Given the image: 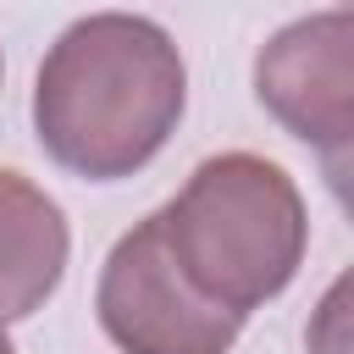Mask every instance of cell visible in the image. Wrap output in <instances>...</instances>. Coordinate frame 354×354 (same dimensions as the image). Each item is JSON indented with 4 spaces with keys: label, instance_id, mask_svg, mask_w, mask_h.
Instances as JSON below:
<instances>
[{
    "label": "cell",
    "instance_id": "1",
    "mask_svg": "<svg viewBox=\"0 0 354 354\" xmlns=\"http://www.w3.org/2000/svg\"><path fill=\"white\" fill-rule=\"evenodd\" d=\"M183 100L188 66L171 33L133 11H94L50 44L33 77V127L55 166L116 183L166 149Z\"/></svg>",
    "mask_w": 354,
    "mask_h": 354
},
{
    "label": "cell",
    "instance_id": "2",
    "mask_svg": "<svg viewBox=\"0 0 354 354\" xmlns=\"http://www.w3.org/2000/svg\"><path fill=\"white\" fill-rule=\"evenodd\" d=\"M155 216L177 271L232 315H249L254 304L277 299L310 243L293 177L249 149L199 160L183 194Z\"/></svg>",
    "mask_w": 354,
    "mask_h": 354
},
{
    "label": "cell",
    "instance_id": "3",
    "mask_svg": "<svg viewBox=\"0 0 354 354\" xmlns=\"http://www.w3.org/2000/svg\"><path fill=\"white\" fill-rule=\"evenodd\" d=\"M100 326L122 354H227L243 315L210 304L171 260L160 216H144L116 238L94 293Z\"/></svg>",
    "mask_w": 354,
    "mask_h": 354
},
{
    "label": "cell",
    "instance_id": "4",
    "mask_svg": "<svg viewBox=\"0 0 354 354\" xmlns=\"http://www.w3.org/2000/svg\"><path fill=\"white\" fill-rule=\"evenodd\" d=\"M254 94L293 138L315 144L332 183H343L354 138V11L332 6L288 22L254 55Z\"/></svg>",
    "mask_w": 354,
    "mask_h": 354
},
{
    "label": "cell",
    "instance_id": "5",
    "mask_svg": "<svg viewBox=\"0 0 354 354\" xmlns=\"http://www.w3.org/2000/svg\"><path fill=\"white\" fill-rule=\"evenodd\" d=\"M66 216L22 171L0 166V321L33 315L66 271Z\"/></svg>",
    "mask_w": 354,
    "mask_h": 354
},
{
    "label": "cell",
    "instance_id": "6",
    "mask_svg": "<svg viewBox=\"0 0 354 354\" xmlns=\"http://www.w3.org/2000/svg\"><path fill=\"white\" fill-rule=\"evenodd\" d=\"M0 354H17V348H11V337H6V326H0Z\"/></svg>",
    "mask_w": 354,
    "mask_h": 354
}]
</instances>
